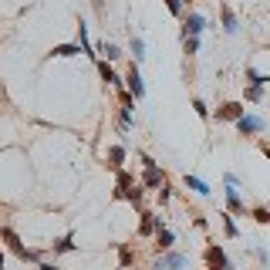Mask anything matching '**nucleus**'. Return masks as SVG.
Wrapping results in <instances>:
<instances>
[{"label":"nucleus","instance_id":"1","mask_svg":"<svg viewBox=\"0 0 270 270\" xmlns=\"http://www.w3.org/2000/svg\"><path fill=\"white\" fill-rule=\"evenodd\" d=\"M0 240L7 243V250H11V253H17V257L27 260V263H37V260H41V253H37V250H27V247H24L21 236L14 233L11 226H0Z\"/></svg>","mask_w":270,"mask_h":270},{"label":"nucleus","instance_id":"2","mask_svg":"<svg viewBox=\"0 0 270 270\" xmlns=\"http://www.w3.org/2000/svg\"><path fill=\"white\" fill-rule=\"evenodd\" d=\"M142 166H146V172H142V186H146V189H156V192H159L162 186H166V172H162V169H159L149 156H142Z\"/></svg>","mask_w":270,"mask_h":270},{"label":"nucleus","instance_id":"3","mask_svg":"<svg viewBox=\"0 0 270 270\" xmlns=\"http://www.w3.org/2000/svg\"><path fill=\"white\" fill-rule=\"evenodd\" d=\"M186 267H189V257L179 253V250H166V253L156 260V270H186Z\"/></svg>","mask_w":270,"mask_h":270},{"label":"nucleus","instance_id":"4","mask_svg":"<svg viewBox=\"0 0 270 270\" xmlns=\"http://www.w3.org/2000/svg\"><path fill=\"white\" fill-rule=\"evenodd\" d=\"M206 270H233V263L226 260L220 243H210V247H206Z\"/></svg>","mask_w":270,"mask_h":270},{"label":"nucleus","instance_id":"5","mask_svg":"<svg viewBox=\"0 0 270 270\" xmlns=\"http://www.w3.org/2000/svg\"><path fill=\"white\" fill-rule=\"evenodd\" d=\"M243 101H226V105H220L216 108V122H240L243 118Z\"/></svg>","mask_w":270,"mask_h":270},{"label":"nucleus","instance_id":"6","mask_svg":"<svg viewBox=\"0 0 270 270\" xmlns=\"http://www.w3.org/2000/svg\"><path fill=\"white\" fill-rule=\"evenodd\" d=\"M223 192H226V210H230V213H233V216H250V210L243 206V196H240L236 186H226Z\"/></svg>","mask_w":270,"mask_h":270},{"label":"nucleus","instance_id":"7","mask_svg":"<svg viewBox=\"0 0 270 270\" xmlns=\"http://www.w3.org/2000/svg\"><path fill=\"white\" fill-rule=\"evenodd\" d=\"M206 31V17L202 14H186V21H182V37H199V34Z\"/></svg>","mask_w":270,"mask_h":270},{"label":"nucleus","instance_id":"8","mask_svg":"<svg viewBox=\"0 0 270 270\" xmlns=\"http://www.w3.org/2000/svg\"><path fill=\"white\" fill-rule=\"evenodd\" d=\"M263 118H257V115H243L240 122H236V132L240 135H257V132H263Z\"/></svg>","mask_w":270,"mask_h":270},{"label":"nucleus","instance_id":"9","mask_svg":"<svg viewBox=\"0 0 270 270\" xmlns=\"http://www.w3.org/2000/svg\"><path fill=\"white\" fill-rule=\"evenodd\" d=\"M125 81H128V91L135 95V101L146 98V85H142V75H139V64L128 68V75H125Z\"/></svg>","mask_w":270,"mask_h":270},{"label":"nucleus","instance_id":"10","mask_svg":"<svg viewBox=\"0 0 270 270\" xmlns=\"http://www.w3.org/2000/svg\"><path fill=\"white\" fill-rule=\"evenodd\" d=\"M98 75H101V81H105V85H112V88H122V78L115 75L112 61H105V57H98Z\"/></svg>","mask_w":270,"mask_h":270},{"label":"nucleus","instance_id":"11","mask_svg":"<svg viewBox=\"0 0 270 270\" xmlns=\"http://www.w3.org/2000/svg\"><path fill=\"white\" fill-rule=\"evenodd\" d=\"M78 54H85V47L81 44H54L47 57H78Z\"/></svg>","mask_w":270,"mask_h":270},{"label":"nucleus","instance_id":"12","mask_svg":"<svg viewBox=\"0 0 270 270\" xmlns=\"http://www.w3.org/2000/svg\"><path fill=\"white\" fill-rule=\"evenodd\" d=\"M172 243H176V233H172V230H166V226H162V230H156V247L162 250V253H166V250H172Z\"/></svg>","mask_w":270,"mask_h":270},{"label":"nucleus","instance_id":"13","mask_svg":"<svg viewBox=\"0 0 270 270\" xmlns=\"http://www.w3.org/2000/svg\"><path fill=\"white\" fill-rule=\"evenodd\" d=\"M186 189H192L196 196H210V192H213L210 186H206V182L199 179V176H186Z\"/></svg>","mask_w":270,"mask_h":270},{"label":"nucleus","instance_id":"14","mask_svg":"<svg viewBox=\"0 0 270 270\" xmlns=\"http://www.w3.org/2000/svg\"><path fill=\"white\" fill-rule=\"evenodd\" d=\"M98 57H105V61H118V57H122V51H118V44L105 41V44H98Z\"/></svg>","mask_w":270,"mask_h":270},{"label":"nucleus","instance_id":"15","mask_svg":"<svg viewBox=\"0 0 270 270\" xmlns=\"http://www.w3.org/2000/svg\"><path fill=\"white\" fill-rule=\"evenodd\" d=\"M122 162H125V146H112V149H108V166L122 169Z\"/></svg>","mask_w":270,"mask_h":270},{"label":"nucleus","instance_id":"16","mask_svg":"<svg viewBox=\"0 0 270 270\" xmlns=\"http://www.w3.org/2000/svg\"><path fill=\"white\" fill-rule=\"evenodd\" d=\"M132 57H135V64H142V61H146V41H142L139 34L132 37Z\"/></svg>","mask_w":270,"mask_h":270},{"label":"nucleus","instance_id":"17","mask_svg":"<svg viewBox=\"0 0 270 270\" xmlns=\"http://www.w3.org/2000/svg\"><path fill=\"white\" fill-rule=\"evenodd\" d=\"M223 31H226V34H236V31H240V24H236V14L230 11V7H223Z\"/></svg>","mask_w":270,"mask_h":270},{"label":"nucleus","instance_id":"18","mask_svg":"<svg viewBox=\"0 0 270 270\" xmlns=\"http://www.w3.org/2000/svg\"><path fill=\"white\" fill-rule=\"evenodd\" d=\"M223 233L230 236V240H236V236H240V226H236L233 213H223Z\"/></svg>","mask_w":270,"mask_h":270},{"label":"nucleus","instance_id":"19","mask_svg":"<svg viewBox=\"0 0 270 270\" xmlns=\"http://www.w3.org/2000/svg\"><path fill=\"white\" fill-rule=\"evenodd\" d=\"M51 250H54V253H71V250H75V240H71V236H57L54 243H51Z\"/></svg>","mask_w":270,"mask_h":270},{"label":"nucleus","instance_id":"20","mask_svg":"<svg viewBox=\"0 0 270 270\" xmlns=\"http://www.w3.org/2000/svg\"><path fill=\"white\" fill-rule=\"evenodd\" d=\"M247 78H250V85H260V88L270 85V75H260L257 68H247Z\"/></svg>","mask_w":270,"mask_h":270},{"label":"nucleus","instance_id":"21","mask_svg":"<svg viewBox=\"0 0 270 270\" xmlns=\"http://www.w3.org/2000/svg\"><path fill=\"white\" fill-rule=\"evenodd\" d=\"M250 216H253L257 223H263V226L270 223V210H263V206H257V210H250Z\"/></svg>","mask_w":270,"mask_h":270},{"label":"nucleus","instance_id":"22","mask_svg":"<svg viewBox=\"0 0 270 270\" xmlns=\"http://www.w3.org/2000/svg\"><path fill=\"white\" fill-rule=\"evenodd\" d=\"M182 51L186 54H196L199 51V37H182Z\"/></svg>","mask_w":270,"mask_h":270},{"label":"nucleus","instance_id":"23","mask_svg":"<svg viewBox=\"0 0 270 270\" xmlns=\"http://www.w3.org/2000/svg\"><path fill=\"white\" fill-rule=\"evenodd\" d=\"M263 98V88H260V85H250L247 88V101H260Z\"/></svg>","mask_w":270,"mask_h":270},{"label":"nucleus","instance_id":"24","mask_svg":"<svg viewBox=\"0 0 270 270\" xmlns=\"http://www.w3.org/2000/svg\"><path fill=\"white\" fill-rule=\"evenodd\" d=\"M192 108H196V115H199V118H210V108H206V101H202V98L192 101Z\"/></svg>","mask_w":270,"mask_h":270},{"label":"nucleus","instance_id":"25","mask_svg":"<svg viewBox=\"0 0 270 270\" xmlns=\"http://www.w3.org/2000/svg\"><path fill=\"white\" fill-rule=\"evenodd\" d=\"M169 14H176V17H182V0H166Z\"/></svg>","mask_w":270,"mask_h":270},{"label":"nucleus","instance_id":"26","mask_svg":"<svg viewBox=\"0 0 270 270\" xmlns=\"http://www.w3.org/2000/svg\"><path fill=\"white\" fill-rule=\"evenodd\" d=\"M169 196H172V189H169V186H162V189H159V202L166 206V202H169Z\"/></svg>","mask_w":270,"mask_h":270},{"label":"nucleus","instance_id":"27","mask_svg":"<svg viewBox=\"0 0 270 270\" xmlns=\"http://www.w3.org/2000/svg\"><path fill=\"white\" fill-rule=\"evenodd\" d=\"M257 257H260V263H263V267H270V253L263 247H257Z\"/></svg>","mask_w":270,"mask_h":270},{"label":"nucleus","instance_id":"28","mask_svg":"<svg viewBox=\"0 0 270 270\" xmlns=\"http://www.w3.org/2000/svg\"><path fill=\"white\" fill-rule=\"evenodd\" d=\"M128 263H132V250L125 247V250H122V270H125V267H128Z\"/></svg>","mask_w":270,"mask_h":270},{"label":"nucleus","instance_id":"29","mask_svg":"<svg viewBox=\"0 0 270 270\" xmlns=\"http://www.w3.org/2000/svg\"><path fill=\"white\" fill-rule=\"evenodd\" d=\"M226 186H240V176L236 172H226Z\"/></svg>","mask_w":270,"mask_h":270},{"label":"nucleus","instance_id":"30","mask_svg":"<svg viewBox=\"0 0 270 270\" xmlns=\"http://www.w3.org/2000/svg\"><path fill=\"white\" fill-rule=\"evenodd\" d=\"M37 270H57V267H54V263H41Z\"/></svg>","mask_w":270,"mask_h":270},{"label":"nucleus","instance_id":"31","mask_svg":"<svg viewBox=\"0 0 270 270\" xmlns=\"http://www.w3.org/2000/svg\"><path fill=\"white\" fill-rule=\"evenodd\" d=\"M91 4H95V11H101V7H105V0H91Z\"/></svg>","mask_w":270,"mask_h":270},{"label":"nucleus","instance_id":"32","mask_svg":"<svg viewBox=\"0 0 270 270\" xmlns=\"http://www.w3.org/2000/svg\"><path fill=\"white\" fill-rule=\"evenodd\" d=\"M263 156H267V159H270V146H263Z\"/></svg>","mask_w":270,"mask_h":270},{"label":"nucleus","instance_id":"33","mask_svg":"<svg viewBox=\"0 0 270 270\" xmlns=\"http://www.w3.org/2000/svg\"><path fill=\"white\" fill-rule=\"evenodd\" d=\"M0 267H4V250H0Z\"/></svg>","mask_w":270,"mask_h":270},{"label":"nucleus","instance_id":"34","mask_svg":"<svg viewBox=\"0 0 270 270\" xmlns=\"http://www.w3.org/2000/svg\"><path fill=\"white\" fill-rule=\"evenodd\" d=\"M0 270H4V267H0Z\"/></svg>","mask_w":270,"mask_h":270}]
</instances>
